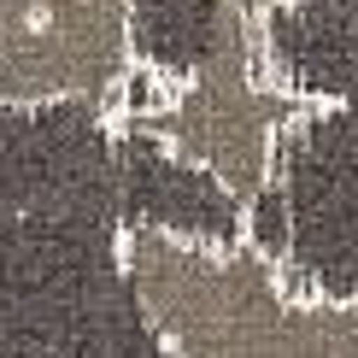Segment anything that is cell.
Here are the masks:
<instances>
[{
	"instance_id": "1",
	"label": "cell",
	"mask_w": 358,
	"mask_h": 358,
	"mask_svg": "<svg viewBox=\"0 0 358 358\" xmlns=\"http://www.w3.org/2000/svg\"><path fill=\"white\" fill-rule=\"evenodd\" d=\"M117 271L165 358H358V288H317L252 235L129 223Z\"/></svg>"
},
{
	"instance_id": "3",
	"label": "cell",
	"mask_w": 358,
	"mask_h": 358,
	"mask_svg": "<svg viewBox=\"0 0 358 358\" xmlns=\"http://www.w3.org/2000/svg\"><path fill=\"white\" fill-rule=\"evenodd\" d=\"M147 77L136 0H0V106L124 117Z\"/></svg>"
},
{
	"instance_id": "2",
	"label": "cell",
	"mask_w": 358,
	"mask_h": 358,
	"mask_svg": "<svg viewBox=\"0 0 358 358\" xmlns=\"http://www.w3.org/2000/svg\"><path fill=\"white\" fill-rule=\"evenodd\" d=\"M212 48L194 65H147L136 100L124 106V129L165 147L176 165L212 176L241 212H252L282 182L288 141L306 124L341 112V100L288 77L271 24L229 18V12H212Z\"/></svg>"
},
{
	"instance_id": "4",
	"label": "cell",
	"mask_w": 358,
	"mask_h": 358,
	"mask_svg": "<svg viewBox=\"0 0 358 358\" xmlns=\"http://www.w3.org/2000/svg\"><path fill=\"white\" fill-rule=\"evenodd\" d=\"M212 12H229V18H252V24H276L282 12H300L306 0H206Z\"/></svg>"
}]
</instances>
